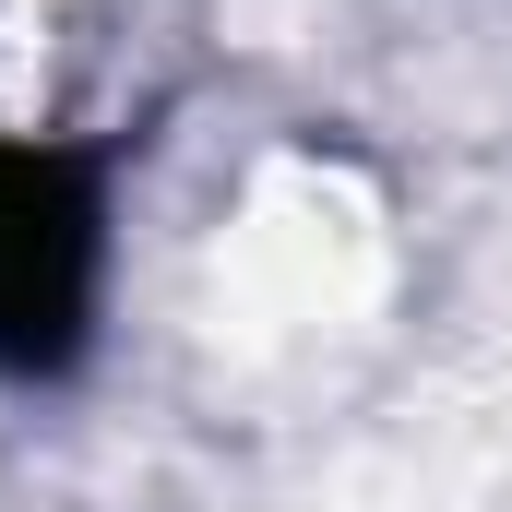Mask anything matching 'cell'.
Returning <instances> with one entry per match:
<instances>
[{"label":"cell","instance_id":"6da1fadb","mask_svg":"<svg viewBox=\"0 0 512 512\" xmlns=\"http://www.w3.org/2000/svg\"><path fill=\"white\" fill-rule=\"evenodd\" d=\"M108 310V155L0 143V382H72Z\"/></svg>","mask_w":512,"mask_h":512}]
</instances>
